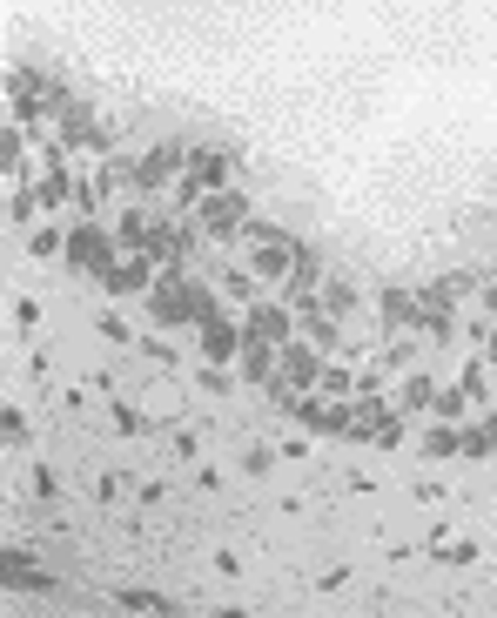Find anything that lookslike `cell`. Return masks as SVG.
I'll return each mask as SVG.
<instances>
[{
	"label": "cell",
	"instance_id": "cell-1",
	"mask_svg": "<svg viewBox=\"0 0 497 618\" xmlns=\"http://www.w3.org/2000/svg\"><path fill=\"white\" fill-rule=\"evenodd\" d=\"M195 215H202V229H209V235H243L249 229V195H243V188H215Z\"/></svg>",
	"mask_w": 497,
	"mask_h": 618
},
{
	"label": "cell",
	"instance_id": "cell-2",
	"mask_svg": "<svg viewBox=\"0 0 497 618\" xmlns=\"http://www.w3.org/2000/svg\"><path fill=\"white\" fill-rule=\"evenodd\" d=\"M122 249V243H108V235L94 229V222H81V229H67V263L75 269H88V276H108V255Z\"/></svg>",
	"mask_w": 497,
	"mask_h": 618
},
{
	"label": "cell",
	"instance_id": "cell-3",
	"mask_svg": "<svg viewBox=\"0 0 497 618\" xmlns=\"http://www.w3.org/2000/svg\"><path fill=\"white\" fill-rule=\"evenodd\" d=\"M296 263H303V249L289 243V235H276V243H249V269H255V283H283V276H296Z\"/></svg>",
	"mask_w": 497,
	"mask_h": 618
},
{
	"label": "cell",
	"instance_id": "cell-4",
	"mask_svg": "<svg viewBox=\"0 0 497 618\" xmlns=\"http://www.w3.org/2000/svg\"><path fill=\"white\" fill-rule=\"evenodd\" d=\"M323 370H330V364H323V356L310 350V343H283V384H289V390H310V384H323Z\"/></svg>",
	"mask_w": 497,
	"mask_h": 618
},
{
	"label": "cell",
	"instance_id": "cell-5",
	"mask_svg": "<svg viewBox=\"0 0 497 618\" xmlns=\"http://www.w3.org/2000/svg\"><path fill=\"white\" fill-rule=\"evenodd\" d=\"M243 343H249V330H235L222 309L202 323V350H209V364H229V356H243Z\"/></svg>",
	"mask_w": 497,
	"mask_h": 618
},
{
	"label": "cell",
	"instance_id": "cell-6",
	"mask_svg": "<svg viewBox=\"0 0 497 618\" xmlns=\"http://www.w3.org/2000/svg\"><path fill=\"white\" fill-rule=\"evenodd\" d=\"M182 168H188V148L162 142L155 154H142V162H134V182H142V188H162L168 175H182Z\"/></svg>",
	"mask_w": 497,
	"mask_h": 618
},
{
	"label": "cell",
	"instance_id": "cell-7",
	"mask_svg": "<svg viewBox=\"0 0 497 618\" xmlns=\"http://www.w3.org/2000/svg\"><path fill=\"white\" fill-rule=\"evenodd\" d=\"M148 276H155V263L134 249V255H122V263H108V276H101V283H108L114 296H134V289H148Z\"/></svg>",
	"mask_w": 497,
	"mask_h": 618
},
{
	"label": "cell",
	"instance_id": "cell-8",
	"mask_svg": "<svg viewBox=\"0 0 497 618\" xmlns=\"http://www.w3.org/2000/svg\"><path fill=\"white\" fill-rule=\"evenodd\" d=\"M188 175L209 188V195H215V188H229V148H195V154H188Z\"/></svg>",
	"mask_w": 497,
	"mask_h": 618
},
{
	"label": "cell",
	"instance_id": "cell-9",
	"mask_svg": "<svg viewBox=\"0 0 497 618\" xmlns=\"http://www.w3.org/2000/svg\"><path fill=\"white\" fill-rule=\"evenodd\" d=\"M0 578H7V592H14V585H21V592L55 585V578H47V572H41V564H34L27 552H14V544H7V558H0Z\"/></svg>",
	"mask_w": 497,
	"mask_h": 618
},
{
	"label": "cell",
	"instance_id": "cell-10",
	"mask_svg": "<svg viewBox=\"0 0 497 618\" xmlns=\"http://www.w3.org/2000/svg\"><path fill=\"white\" fill-rule=\"evenodd\" d=\"M276 364H283L276 343H263V336L243 343V376H249V384H269V376H276Z\"/></svg>",
	"mask_w": 497,
	"mask_h": 618
},
{
	"label": "cell",
	"instance_id": "cell-11",
	"mask_svg": "<svg viewBox=\"0 0 497 618\" xmlns=\"http://www.w3.org/2000/svg\"><path fill=\"white\" fill-rule=\"evenodd\" d=\"M249 336H263V343H289V309L255 303V309H249Z\"/></svg>",
	"mask_w": 497,
	"mask_h": 618
},
{
	"label": "cell",
	"instance_id": "cell-12",
	"mask_svg": "<svg viewBox=\"0 0 497 618\" xmlns=\"http://www.w3.org/2000/svg\"><path fill=\"white\" fill-rule=\"evenodd\" d=\"M296 309H323V316H350L356 309V283H323V303H296Z\"/></svg>",
	"mask_w": 497,
	"mask_h": 618
},
{
	"label": "cell",
	"instance_id": "cell-13",
	"mask_svg": "<svg viewBox=\"0 0 497 618\" xmlns=\"http://www.w3.org/2000/svg\"><path fill=\"white\" fill-rule=\"evenodd\" d=\"M383 330H403V323H417V296H410V289H383Z\"/></svg>",
	"mask_w": 497,
	"mask_h": 618
},
{
	"label": "cell",
	"instance_id": "cell-14",
	"mask_svg": "<svg viewBox=\"0 0 497 618\" xmlns=\"http://www.w3.org/2000/svg\"><path fill=\"white\" fill-rule=\"evenodd\" d=\"M431 410H437V424H457V417L471 410V390H464V384H457V390H437V404H431Z\"/></svg>",
	"mask_w": 497,
	"mask_h": 618
},
{
	"label": "cell",
	"instance_id": "cell-15",
	"mask_svg": "<svg viewBox=\"0 0 497 618\" xmlns=\"http://www.w3.org/2000/svg\"><path fill=\"white\" fill-rule=\"evenodd\" d=\"M108 417H114V431H122V437H142V431H148V417H142L134 404H122V397H114V410H108Z\"/></svg>",
	"mask_w": 497,
	"mask_h": 618
},
{
	"label": "cell",
	"instance_id": "cell-16",
	"mask_svg": "<svg viewBox=\"0 0 497 618\" xmlns=\"http://www.w3.org/2000/svg\"><path fill=\"white\" fill-rule=\"evenodd\" d=\"M195 384L209 390V397H229V384H235V376L222 370V364H202V370H195Z\"/></svg>",
	"mask_w": 497,
	"mask_h": 618
},
{
	"label": "cell",
	"instance_id": "cell-17",
	"mask_svg": "<svg viewBox=\"0 0 497 618\" xmlns=\"http://www.w3.org/2000/svg\"><path fill=\"white\" fill-rule=\"evenodd\" d=\"M21 148H27V135H21V128H7V135H0V168H7V175L21 168Z\"/></svg>",
	"mask_w": 497,
	"mask_h": 618
},
{
	"label": "cell",
	"instance_id": "cell-18",
	"mask_svg": "<svg viewBox=\"0 0 497 618\" xmlns=\"http://www.w3.org/2000/svg\"><path fill=\"white\" fill-rule=\"evenodd\" d=\"M403 404H410V410L437 404V384H431V376H410V384H403Z\"/></svg>",
	"mask_w": 497,
	"mask_h": 618
},
{
	"label": "cell",
	"instance_id": "cell-19",
	"mask_svg": "<svg viewBox=\"0 0 497 618\" xmlns=\"http://www.w3.org/2000/svg\"><path fill=\"white\" fill-rule=\"evenodd\" d=\"M350 390H356V376H350V370H336V364L323 370V397H350Z\"/></svg>",
	"mask_w": 497,
	"mask_h": 618
},
{
	"label": "cell",
	"instance_id": "cell-20",
	"mask_svg": "<svg viewBox=\"0 0 497 618\" xmlns=\"http://www.w3.org/2000/svg\"><path fill=\"white\" fill-rule=\"evenodd\" d=\"M0 437H7V444H27V417H21V410H0Z\"/></svg>",
	"mask_w": 497,
	"mask_h": 618
},
{
	"label": "cell",
	"instance_id": "cell-21",
	"mask_svg": "<svg viewBox=\"0 0 497 618\" xmlns=\"http://www.w3.org/2000/svg\"><path fill=\"white\" fill-rule=\"evenodd\" d=\"M243 471H249V477H269V471H276V451H269V444H255V451L243 457Z\"/></svg>",
	"mask_w": 497,
	"mask_h": 618
},
{
	"label": "cell",
	"instance_id": "cell-22",
	"mask_svg": "<svg viewBox=\"0 0 497 618\" xmlns=\"http://www.w3.org/2000/svg\"><path fill=\"white\" fill-rule=\"evenodd\" d=\"M114 605H122V612H162L168 598H155V592H122V598H114Z\"/></svg>",
	"mask_w": 497,
	"mask_h": 618
},
{
	"label": "cell",
	"instance_id": "cell-23",
	"mask_svg": "<svg viewBox=\"0 0 497 618\" xmlns=\"http://www.w3.org/2000/svg\"><path fill=\"white\" fill-rule=\"evenodd\" d=\"M61 195H67V175H47L41 182V209H61Z\"/></svg>",
	"mask_w": 497,
	"mask_h": 618
},
{
	"label": "cell",
	"instance_id": "cell-24",
	"mask_svg": "<svg viewBox=\"0 0 497 618\" xmlns=\"http://www.w3.org/2000/svg\"><path fill=\"white\" fill-rule=\"evenodd\" d=\"M14 323H21V330H34V323H41V303L21 296V303H14Z\"/></svg>",
	"mask_w": 497,
	"mask_h": 618
},
{
	"label": "cell",
	"instance_id": "cell-25",
	"mask_svg": "<svg viewBox=\"0 0 497 618\" xmlns=\"http://www.w3.org/2000/svg\"><path fill=\"white\" fill-rule=\"evenodd\" d=\"M94 330L108 336V343H128V323H122V316H94Z\"/></svg>",
	"mask_w": 497,
	"mask_h": 618
},
{
	"label": "cell",
	"instance_id": "cell-26",
	"mask_svg": "<svg viewBox=\"0 0 497 618\" xmlns=\"http://www.w3.org/2000/svg\"><path fill=\"white\" fill-rule=\"evenodd\" d=\"M34 209H41V195H14V202H7L14 222H34Z\"/></svg>",
	"mask_w": 497,
	"mask_h": 618
},
{
	"label": "cell",
	"instance_id": "cell-27",
	"mask_svg": "<svg viewBox=\"0 0 497 618\" xmlns=\"http://www.w3.org/2000/svg\"><path fill=\"white\" fill-rule=\"evenodd\" d=\"M168 451H175V457H195V431H168Z\"/></svg>",
	"mask_w": 497,
	"mask_h": 618
}]
</instances>
